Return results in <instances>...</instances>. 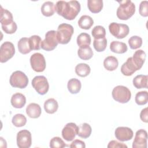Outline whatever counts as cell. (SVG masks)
Masks as SVG:
<instances>
[{"mask_svg":"<svg viewBox=\"0 0 148 148\" xmlns=\"http://www.w3.org/2000/svg\"><path fill=\"white\" fill-rule=\"evenodd\" d=\"M80 4L77 1H57L55 5L56 12L68 20H72L80 11Z\"/></svg>","mask_w":148,"mask_h":148,"instance_id":"6da1fadb","label":"cell"},{"mask_svg":"<svg viewBox=\"0 0 148 148\" xmlns=\"http://www.w3.org/2000/svg\"><path fill=\"white\" fill-rule=\"evenodd\" d=\"M120 5L117 9V17L122 20H127L131 18L135 12V5L130 0L117 1Z\"/></svg>","mask_w":148,"mask_h":148,"instance_id":"7a4b0ae2","label":"cell"},{"mask_svg":"<svg viewBox=\"0 0 148 148\" xmlns=\"http://www.w3.org/2000/svg\"><path fill=\"white\" fill-rule=\"evenodd\" d=\"M74 32L73 27L71 24L62 23L58 25L57 31V38L58 43L65 45L69 42Z\"/></svg>","mask_w":148,"mask_h":148,"instance_id":"3957f363","label":"cell"},{"mask_svg":"<svg viewBox=\"0 0 148 148\" xmlns=\"http://www.w3.org/2000/svg\"><path fill=\"white\" fill-rule=\"evenodd\" d=\"M112 95L116 101L121 103L128 102L131 97V92L128 88L120 85L116 86L113 89Z\"/></svg>","mask_w":148,"mask_h":148,"instance_id":"277c9868","label":"cell"},{"mask_svg":"<svg viewBox=\"0 0 148 148\" xmlns=\"http://www.w3.org/2000/svg\"><path fill=\"white\" fill-rule=\"evenodd\" d=\"M9 82L13 87L24 88L28 84V79L23 72L16 71L11 75Z\"/></svg>","mask_w":148,"mask_h":148,"instance_id":"5b68a950","label":"cell"},{"mask_svg":"<svg viewBox=\"0 0 148 148\" xmlns=\"http://www.w3.org/2000/svg\"><path fill=\"white\" fill-rule=\"evenodd\" d=\"M58 43L57 31L51 30L46 33L45 38L42 41L40 47L46 51H51L57 46Z\"/></svg>","mask_w":148,"mask_h":148,"instance_id":"8992f818","label":"cell"},{"mask_svg":"<svg viewBox=\"0 0 148 148\" xmlns=\"http://www.w3.org/2000/svg\"><path fill=\"white\" fill-rule=\"evenodd\" d=\"M110 34L117 39H123L126 37L130 32L129 27L125 24L112 23L109 25Z\"/></svg>","mask_w":148,"mask_h":148,"instance_id":"52a82bcc","label":"cell"},{"mask_svg":"<svg viewBox=\"0 0 148 148\" xmlns=\"http://www.w3.org/2000/svg\"><path fill=\"white\" fill-rule=\"evenodd\" d=\"M32 86L40 95L46 94L49 88V84L46 77L44 76H36L32 80Z\"/></svg>","mask_w":148,"mask_h":148,"instance_id":"ba28073f","label":"cell"},{"mask_svg":"<svg viewBox=\"0 0 148 148\" xmlns=\"http://www.w3.org/2000/svg\"><path fill=\"white\" fill-rule=\"evenodd\" d=\"M30 64L32 69L36 72H42L46 68V60L40 53H35L30 57Z\"/></svg>","mask_w":148,"mask_h":148,"instance_id":"9c48e42d","label":"cell"},{"mask_svg":"<svg viewBox=\"0 0 148 148\" xmlns=\"http://www.w3.org/2000/svg\"><path fill=\"white\" fill-rule=\"evenodd\" d=\"M0 51V61L1 63H3L13 57L15 54V47L12 42L6 41L1 45Z\"/></svg>","mask_w":148,"mask_h":148,"instance_id":"30bf717a","label":"cell"},{"mask_svg":"<svg viewBox=\"0 0 148 148\" xmlns=\"http://www.w3.org/2000/svg\"><path fill=\"white\" fill-rule=\"evenodd\" d=\"M16 140L19 148H29L32 143L31 134L27 130H21L17 134Z\"/></svg>","mask_w":148,"mask_h":148,"instance_id":"8fae6325","label":"cell"},{"mask_svg":"<svg viewBox=\"0 0 148 148\" xmlns=\"http://www.w3.org/2000/svg\"><path fill=\"white\" fill-rule=\"evenodd\" d=\"M147 140V131L140 129L136 131L134 140L132 143L133 148H146Z\"/></svg>","mask_w":148,"mask_h":148,"instance_id":"7c38bea8","label":"cell"},{"mask_svg":"<svg viewBox=\"0 0 148 148\" xmlns=\"http://www.w3.org/2000/svg\"><path fill=\"white\" fill-rule=\"evenodd\" d=\"M78 127L74 123H67L62 130V138L68 142L72 141L77 134Z\"/></svg>","mask_w":148,"mask_h":148,"instance_id":"4fadbf2b","label":"cell"},{"mask_svg":"<svg viewBox=\"0 0 148 148\" xmlns=\"http://www.w3.org/2000/svg\"><path fill=\"white\" fill-rule=\"evenodd\" d=\"M114 135L119 140L124 142L131 140L134 136V132L129 127H119L115 130Z\"/></svg>","mask_w":148,"mask_h":148,"instance_id":"5bb4252c","label":"cell"},{"mask_svg":"<svg viewBox=\"0 0 148 148\" xmlns=\"http://www.w3.org/2000/svg\"><path fill=\"white\" fill-rule=\"evenodd\" d=\"M138 69L133 61L132 57H129L121 67V72L125 76H131Z\"/></svg>","mask_w":148,"mask_h":148,"instance_id":"9a60e30c","label":"cell"},{"mask_svg":"<svg viewBox=\"0 0 148 148\" xmlns=\"http://www.w3.org/2000/svg\"><path fill=\"white\" fill-rule=\"evenodd\" d=\"M10 102L14 108L20 109L25 105L26 103V98L23 94L17 92L12 96Z\"/></svg>","mask_w":148,"mask_h":148,"instance_id":"2e32d148","label":"cell"},{"mask_svg":"<svg viewBox=\"0 0 148 148\" xmlns=\"http://www.w3.org/2000/svg\"><path fill=\"white\" fill-rule=\"evenodd\" d=\"M42 110L40 105L36 103H31L26 108V113L31 118H38L41 114Z\"/></svg>","mask_w":148,"mask_h":148,"instance_id":"e0dca14e","label":"cell"},{"mask_svg":"<svg viewBox=\"0 0 148 148\" xmlns=\"http://www.w3.org/2000/svg\"><path fill=\"white\" fill-rule=\"evenodd\" d=\"M146 53L143 50H138L134 53L132 57L133 61L137 66L138 70L142 67L146 60Z\"/></svg>","mask_w":148,"mask_h":148,"instance_id":"ac0fdd59","label":"cell"},{"mask_svg":"<svg viewBox=\"0 0 148 148\" xmlns=\"http://www.w3.org/2000/svg\"><path fill=\"white\" fill-rule=\"evenodd\" d=\"M127 46L125 43L119 41H112L110 45V50L115 53H124L127 51Z\"/></svg>","mask_w":148,"mask_h":148,"instance_id":"d6986e66","label":"cell"},{"mask_svg":"<svg viewBox=\"0 0 148 148\" xmlns=\"http://www.w3.org/2000/svg\"><path fill=\"white\" fill-rule=\"evenodd\" d=\"M119 65V62L117 59L114 56H108L105 58L103 61L104 68L109 71H113L116 70Z\"/></svg>","mask_w":148,"mask_h":148,"instance_id":"ffe728a7","label":"cell"},{"mask_svg":"<svg viewBox=\"0 0 148 148\" xmlns=\"http://www.w3.org/2000/svg\"><path fill=\"white\" fill-rule=\"evenodd\" d=\"M147 75H138L134 78L132 80L133 85L138 89L142 88H147Z\"/></svg>","mask_w":148,"mask_h":148,"instance_id":"44dd1931","label":"cell"},{"mask_svg":"<svg viewBox=\"0 0 148 148\" xmlns=\"http://www.w3.org/2000/svg\"><path fill=\"white\" fill-rule=\"evenodd\" d=\"M93 51L89 46L80 47L77 50V54L80 58L83 60H88L93 56Z\"/></svg>","mask_w":148,"mask_h":148,"instance_id":"7402d4cb","label":"cell"},{"mask_svg":"<svg viewBox=\"0 0 148 148\" xmlns=\"http://www.w3.org/2000/svg\"><path fill=\"white\" fill-rule=\"evenodd\" d=\"M58 108L57 101L54 98H49L44 103V109L46 113L53 114L57 112Z\"/></svg>","mask_w":148,"mask_h":148,"instance_id":"603a6c76","label":"cell"},{"mask_svg":"<svg viewBox=\"0 0 148 148\" xmlns=\"http://www.w3.org/2000/svg\"><path fill=\"white\" fill-rule=\"evenodd\" d=\"M56 12L55 5L51 1H46L41 6V12L42 14L46 17L53 16Z\"/></svg>","mask_w":148,"mask_h":148,"instance_id":"cb8c5ba5","label":"cell"},{"mask_svg":"<svg viewBox=\"0 0 148 148\" xmlns=\"http://www.w3.org/2000/svg\"><path fill=\"white\" fill-rule=\"evenodd\" d=\"M1 25H7L13 22V15L10 12L3 9L1 6Z\"/></svg>","mask_w":148,"mask_h":148,"instance_id":"d4e9b609","label":"cell"},{"mask_svg":"<svg viewBox=\"0 0 148 148\" xmlns=\"http://www.w3.org/2000/svg\"><path fill=\"white\" fill-rule=\"evenodd\" d=\"M67 87L68 91L71 94H77L80 91L82 84L79 79L72 78L68 82Z\"/></svg>","mask_w":148,"mask_h":148,"instance_id":"484cf974","label":"cell"},{"mask_svg":"<svg viewBox=\"0 0 148 148\" xmlns=\"http://www.w3.org/2000/svg\"><path fill=\"white\" fill-rule=\"evenodd\" d=\"M91 132L92 129L91 126L88 123H84L78 127L77 135L80 138L86 139L91 135Z\"/></svg>","mask_w":148,"mask_h":148,"instance_id":"4316f807","label":"cell"},{"mask_svg":"<svg viewBox=\"0 0 148 148\" xmlns=\"http://www.w3.org/2000/svg\"><path fill=\"white\" fill-rule=\"evenodd\" d=\"M87 6L91 12L97 13L103 8V1L102 0H88Z\"/></svg>","mask_w":148,"mask_h":148,"instance_id":"83f0119b","label":"cell"},{"mask_svg":"<svg viewBox=\"0 0 148 148\" xmlns=\"http://www.w3.org/2000/svg\"><path fill=\"white\" fill-rule=\"evenodd\" d=\"M93 24V19L88 15L82 16L78 20V25L82 29H89Z\"/></svg>","mask_w":148,"mask_h":148,"instance_id":"f1b7e54d","label":"cell"},{"mask_svg":"<svg viewBox=\"0 0 148 148\" xmlns=\"http://www.w3.org/2000/svg\"><path fill=\"white\" fill-rule=\"evenodd\" d=\"M17 47L19 52L23 54H26L31 51L29 44V38H21L18 42Z\"/></svg>","mask_w":148,"mask_h":148,"instance_id":"f546056e","label":"cell"},{"mask_svg":"<svg viewBox=\"0 0 148 148\" xmlns=\"http://www.w3.org/2000/svg\"><path fill=\"white\" fill-rule=\"evenodd\" d=\"M91 72L90 67L88 65L84 63L77 64L75 67V73L80 77H86Z\"/></svg>","mask_w":148,"mask_h":148,"instance_id":"4dcf8cb0","label":"cell"},{"mask_svg":"<svg viewBox=\"0 0 148 148\" xmlns=\"http://www.w3.org/2000/svg\"><path fill=\"white\" fill-rule=\"evenodd\" d=\"M77 44L79 47L82 46H89L91 44V36L88 34L87 33H81L79 34L76 39Z\"/></svg>","mask_w":148,"mask_h":148,"instance_id":"1f68e13d","label":"cell"},{"mask_svg":"<svg viewBox=\"0 0 148 148\" xmlns=\"http://www.w3.org/2000/svg\"><path fill=\"white\" fill-rule=\"evenodd\" d=\"M93 46L97 51H103L106 48L107 39L105 37L101 39H94L93 42Z\"/></svg>","mask_w":148,"mask_h":148,"instance_id":"d6a6232c","label":"cell"},{"mask_svg":"<svg viewBox=\"0 0 148 148\" xmlns=\"http://www.w3.org/2000/svg\"><path fill=\"white\" fill-rule=\"evenodd\" d=\"M42 42L41 38L38 35H32L29 38V44L31 50H39Z\"/></svg>","mask_w":148,"mask_h":148,"instance_id":"836d02e7","label":"cell"},{"mask_svg":"<svg viewBox=\"0 0 148 148\" xmlns=\"http://www.w3.org/2000/svg\"><path fill=\"white\" fill-rule=\"evenodd\" d=\"M12 124L16 127H23L27 123V119L23 114H15L12 120Z\"/></svg>","mask_w":148,"mask_h":148,"instance_id":"e575fe53","label":"cell"},{"mask_svg":"<svg viewBox=\"0 0 148 148\" xmlns=\"http://www.w3.org/2000/svg\"><path fill=\"white\" fill-rule=\"evenodd\" d=\"M135 102L138 105H144L148 101V92L146 91H142L136 93L135 95Z\"/></svg>","mask_w":148,"mask_h":148,"instance_id":"d590c367","label":"cell"},{"mask_svg":"<svg viewBox=\"0 0 148 148\" xmlns=\"http://www.w3.org/2000/svg\"><path fill=\"white\" fill-rule=\"evenodd\" d=\"M91 34L94 39H101L105 37L106 31L103 26L97 25L92 29Z\"/></svg>","mask_w":148,"mask_h":148,"instance_id":"8d00e7d4","label":"cell"},{"mask_svg":"<svg viewBox=\"0 0 148 148\" xmlns=\"http://www.w3.org/2000/svg\"><path fill=\"white\" fill-rule=\"evenodd\" d=\"M128 44L131 49H137L141 47L142 45V39L136 35L132 36L129 39Z\"/></svg>","mask_w":148,"mask_h":148,"instance_id":"74e56055","label":"cell"},{"mask_svg":"<svg viewBox=\"0 0 148 148\" xmlns=\"http://www.w3.org/2000/svg\"><path fill=\"white\" fill-rule=\"evenodd\" d=\"M66 146L63 140L58 136L53 138L50 141V147L51 148H62Z\"/></svg>","mask_w":148,"mask_h":148,"instance_id":"f35d334b","label":"cell"},{"mask_svg":"<svg viewBox=\"0 0 148 148\" xmlns=\"http://www.w3.org/2000/svg\"><path fill=\"white\" fill-rule=\"evenodd\" d=\"M2 26V28L3 29V31L8 34H14L17 29V26L16 23L13 21V23H12L11 24L7 25H1Z\"/></svg>","mask_w":148,"mask_h":148,"instance_id":"ab89813d","label":"cell"},{"mask_svg":"<svg viewBox=\"0 0 148 148\" xmlns=\"http://www.w3.org/2000/svg\"><path fill=\"white\" fill-rule=\"evenodd\" d=\"M139 14L143 17L148 16V2L147 1H142L139 5Z\"/></svg>","mask_w":148,"mask_h":148,"instance_id":"60d3db41","label":"cell"},{"mask_svg":"<svg viewBox=\"0 0 148 148\" xmlns=\"http://www.w3.org/2000/svg\"><path fill=\"white\" fill-rule=\"evenodd\" d=\"M108 148H116V147H119V148H123V147H125L127 148V146L123 143H120L117 140H111L109 142V143H108V145L107 146Z\"/></svg>","mask_w":148,"mask_h":148,"instance_id":"b9f144b4","label":"cell"},{"mask_svg":"<svg viewBox=\"0 0 148 148\" xmlns=\"http://www.w3.org/2000/svg\"><path fill=\"white\" fill-rule=\"evenodd\" d=\"M69 146L70 147L72 148H84L86 147V145L83 141L79 139H76L72 142Z\"/></svg>","mask_w":148,"mask_h":148,"instance_id":"7bdbcfd3","label":"cell"},{"mask_svg":"<svg viewBox=\"0 0 148 148\" xmlns=\"http://www.w3.org/2000/svg\"><path fill=\"white\" fill-rule=\"evenodd\" d=\"M140 118L141 120L145 123L148 122L147 119V108H145L142 110L140 113Z\"/></svg>","mask_w":148,"mask_h":148,"instance_id":"ee69618b","label":"cell"}]
</instances>
